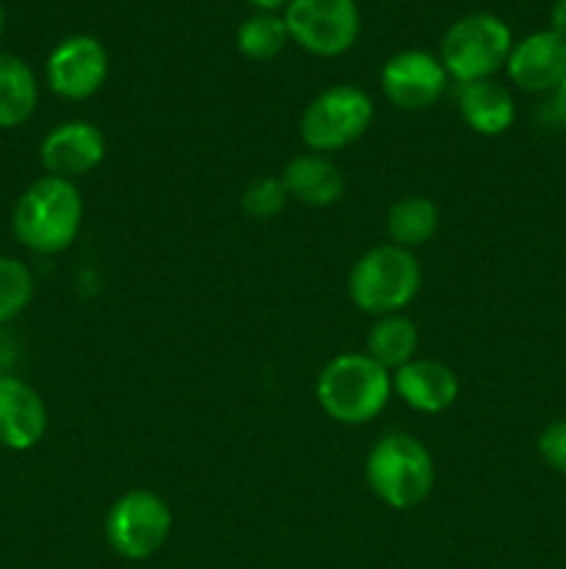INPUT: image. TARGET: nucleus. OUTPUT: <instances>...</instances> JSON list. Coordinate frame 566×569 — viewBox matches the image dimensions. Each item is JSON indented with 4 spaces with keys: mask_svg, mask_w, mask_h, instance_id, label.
I'll use <instances>...</instances> for the list:
<instances>
[{
    "mask_svg": "<svg viewBox=\"0 0 566 569\" xmlns=\"http://www.w3.org/2000/svg\"><path fill=\"white\" fill-rule=\"evenodd\" d=\"M83 226V198L75 181L44 176L20 194L11 228L22 248L55 256L70 248Z\"/></svg>",
    "mask_w": 566,
    "mask_h": 569,
    "instance_id": "f257e3e1",
    "label": "nucleus"
},
{
    "mask_svg": "<svg viewBox=\"0 0 566 569\" xmlns=\"http://www.w3.org/2000/svg\"><path fill=\"white\" fill-rule=\"evenodd\" d=\"M392 392V372L366 353L336 356L316 378V403L342 426H364L375 420L386 409Z\"/></svg>",
    "mask_w": 566,
    "mask_h": 569,
    "instance_id": "f03ea898",
    "label": "nucleus"
},
{
    "mask_svg": "<svg viewBox=\"0 0 566 569\" xmlns=\"http://www.w3.org/2000/svg\"><path fill=\"white\" fill-rule=\"evenodd\" d=\"M436 481L433 456L408 433H386L366 456V483L388 509H414L431 495Z\"/></svg>",
    "mask_w": 566,
    "mask_h": 569,
    "instance_id": "7ed1b4c3",
    "label": "nucleus"
},
{
    "mask_svg": "<svg viewBox=\"0 0 566 569\" xmlns=\"http://www.w3.org/2000/svg\"><path fill=\"white\" fill-rule=\"evenodd\" d=\"M422 287V267L414 250L397 244H377L353 264L347 278L350 300L364 315H400Z\"/></svg>",
    "mask_w": 566,
    "mask_h": 569,
    "instance_id": "20e7f679",
    "label": "nucleus"
},
{
    "mask_svg": "<svg viewBox=\"0 0 566 569\" xmlns=\"http://www.w3.org/2000/svg\"><path fill=\"white\" fill-rule=\"evenodd\" d=\"M514 50V33L508 22L499 20L497 14H466L455 20L444 31L438 59L453 81L475 83L492 81L505 64Z\"/></svg>",
    "mask_w": 566,
    "mask_h": 569,
    "instance_id": "39448f33",
    "label": "nucleus"
},
{
    "mask_svg": "<svg viewBox=\"0 0 566 569\" xmlns=\"http://www.w3.org/2000/svg\"><path fill=\"white\" fill-rule=\"evenodd\" d=\"M375 120V103L353 83L327 87L305 106L300 117V137L311 153H333L358 142Z\"/></svg>",
    "mask_w": 566,
    "mask_h": 569,
    "instance_id": "423d86ee",
    "label": "nucleus"
},
{
    "mask_svg": "<svg viewBox=\"0 0 566 569\" xmlns=\"http://www.w3.org/2000/svg\"><path fill=\"white\" fill-rule=\"evenodd\" d=\"M105 542L120 559L144 561L159 553L172 533V511L161 495L131 489L111 503L103 522Z\"/></svg>",
    "mask_w": 566,
    "mask_h": 569,
    "instance_id": "0eeeda50",
    "label": "nucleus"
},
{
    "mask_svg": "<svg viewBox=\"0 0 566 569\" xmlns=\"http://www.w3.org/2000/svg\"><path fill=\"white\" fill-rule=\"evenodd\" d=\"M283 20L289 39L320 59L347 53L361 33V11L355 0H289Z\"/></svg>",
    "mask_w": 566,
    "mask_h": 569,
    "instance_id": "6e6552de",
    "label": "nucleus"
},
{
    "mask_svg": "<svg viewBox=\"0 0 566 569\" xmlns=\"http://www.w3.org/2000/svg\"><path fill=\"white\" fill-rule=\"evenodd\" d=\"M48 87L64 100H89L109 78V50L92 33L67 37L50 50L44 64Z\"/></svg>",
    "mask_w": 566,
    "mask_h": 569,
    "instance_id": "1a4fd4ad",
    "label": "nucleus"
},
{
    "mask_svg": "<svg viewBox=\"0 0 566 569\" xmlns=\"http://www.w3.org/2000/svg\"><path fill=\"white\" fill-rule=\"evenodd\" d=\"M449 76L442 59L427 50H400L383 64L381 89L394 109L425 111L447 92Z\"/></svg>",
    "mask_w": 566,
    "mask_h": 569,
    "instance_id": "9d476101",
    "label": "nucleus"
},
{
    "mask_svg": "<svg viewBox=\"0 0 566 569\" xmlns=\"http://www.w3.org/2000/svg\"><path fill=\"white\" fill-rule=\"evenodd\" d=\"M39 159L48 176L75 181L103 164L105 137L98 126L87 120L61 122L42 139Z\"/></svg>",
    "mask_w": 566,
    "mask_h": 569,
    "instance_id": "9b49d317",
    "label": "nucleus"
},
{
    "mask_svg": "<svg viewBox=\"0 0 566 569\" xmlns=\"http://www.w3.org/2000/svg\"><path fill=\"white\" fill-rule=\"evenodd\" d=\"M505 70L525 92H555V87L566 78V39L549 28L519 39L514 42Z\"/></svg>",
    "mask_w": 566,
    "mask_h": 569,
    "instance_id": "f8f14e48",
    "label": "nucleus"
},
{
    "mask_svg": "<svg viewBox=\"0 0 566 569\" xmlns=\"http://www.w3.org/2000/svg\"><path fill=\"white\" fill-rule=\"evenodd\" d=\"M48 431V409L37 389L17 376L0 378V445L9 450H31Z\"/></svg>",
    "mask_w": 566,
    "mask_h": 569,
    "instance_id": "ddd939ff",
    "label": "nucleus"
},
{
    "mask_svg": "<svg viewBox=\"0 0 566 569\" xmlns=\"http://www.w3.org/2000/svg\"><path fill=\"white\" fill-rule=\"evenodd\" d=\"M392 387L408 409L422 415H442L458 400L461 392L458 376L444 361L420 359V356L392 372Z\"/></svg>",
    "mask_w": 566,
    "mask_h": 569,
    "instance_id": "4468645a",
    "label": "nucleus"
},
{
    "mask_svg": "<svg viewBox=\"0 0 566 569\" xmlns=\"http://www.w3.org/2000/svg\"><path fill=\"white\" fill-rule=\"evenodd\" d=\"M281 181L286 187L289 198L314 206V209H327V206L338 203L344 198V189H347L342 170L325 153L294 156L283 167Z\"/></svg>",
    "mask_w": 566,
    "mask_h": 569,
    "instance_id": "2eb2a0df",
    "label": "nucleus"
},
{
    "mask_svg": "<svg viewBox=\"0 0 566 569\" xmlns=\"http://www.w3.org/2000/svg\"><path fill=\"white\" fill-rule=\"evenodd\" d=\"M458 111L481 137H499L516 120V103L505 87L494 81L458 83Z\"/></svg>",
    "mask_w": 566,
    "mask_h": 569,
    "instance_id": "dca6fc26",
    "label": "nucleus"
},
{
    "mask_svg": "<svg viewBox=\"0 0 566 569\" xmlns=\"http://www.w3.org/2000/svg\"><path fill=\"white\" fill-rule=\"evenodd\" d=\"M416 348H420V331L416 322L405 315L377 317L366 337V356L388 372H397L400 367L414 361Z\"/></svg>",
    "mask_w": 566,
    "mask_h": 569,
    "instance_id": "f3484780",
    "label": "nucleus"
},
{
    "mask_svg": "<svg viewBox=\"0 0 566 569\" xmlns=\"http://www.w3.org/2000/svg\"><path fill=\"white\" fill-rule=\"evenodd\" d=\"M39 83L31 67L11 53H0V128H17L33 114Z\"/></svg>",
    "mask_w": 566,
    "mask_h": 569,
    "instance_id": "a211bd4d",
    "label": "nucleus"
},
{
    "mask_svg": "<svg viewBox=\"0 0 566 569\" xmlns=\"http://www.w3.org/2000/svg\"><path fill=\"white\" fill-rule=\"evenodd\" d=\"M438 231V206L422 194H405L386 214L388 242L414 250L431 242Z\"/></svg>",
    "mask_w": 566,
    "mask_h": 569,
    "instance_id": "6ab92c4d",
    "label": "nucleus"
},
{
    "mask_svg": "<svg viewBox=\"0 0 566 569\" xmlns=\"http://www.w3.org/2000/svg\"><path fill=\"white\" fill-rule=\"evenodd\" d=\"M292 42L283 14H270V11H255L253 17L239 26L236 48L244 59L272 61L283 53V48Z\"/></svg>",
    "mask_w": 566,
    "mask_h": 569,
    "instance_id": "aec40b11",
    "label": "nucleus"
},
{
    "mask_svg": "<svg viewBox=\"0 0 566 569\" xmlns=\"http://www.w3.org/2000/svg\"><path fill=\"white\" fill-rule=\"evenodd\" d=\"M33 298V276L20 259L0 256V326L28 309Z\"/></svg>",
    "mask_w": 566,
    "mask_h": 569,
    "instance_id": "412c9836",
    "label": "nucleus"
},
{
    "mask_svg": "<svg viewBox=\"0 0 566 569\" xmlns=\"http://www.w3.org/2000/svg\"><path fill=\"white\" fill-rule=\"evenodd\" d=\"M289 203V192L283 187L281 176L255 178L242 192V209L255 220H272L281 214Z\"/></svg>",
    "mask_w": 566,
    "mask_h": 569,
    "instance_id": "4be33fe9",
    "label": "nucleus"
},
{
    "mask_svg": "<svg viewBox=\"0 0 566 569\" xmlns=\"http://www.w3.org/2000/svg\"><path fill=\"white\" fill-rule=\"evenodd\" d=\"M538 456L549 470L566 476V417L544 428L538 437Z\"/></svg>",
    "mask_w": 566,
    "mask_h": 569,
    "instance_id": "5701e85b",
    "label": "nucleus"
},
{
    "mask_svg": "<svg viewBox=\"0 0 566 569\" xmlns=\"http://www.w3.org/2000/svg\"><path fill=\"white\" fill-rule=\"evenodd\" d=\"M17 353H20V348H17L14 337L0 326V378L11 376V370L17 365Z\"/></svg>",
    "mask_w": 566,
    "mask_h": 569,
    "instance_id": "b1692460",
    "label": "nucleus"
},
{
    "mask_svg": "<svg viewBox=\"0 0 566 569\" xmlns=\"http://www.w3.org/2000/svg\"><path fill=\"white\" fill-rule=\"evenodd\" d=\"M549 31L566 39V0H555L553 9H549Z\"/></svg>",
    "mask_w": 566,
    "mask_h": 569,
    "instance_id": "393cba45",
    "label": "nucleus"
},
{
    "mask_svg": "<svg viewBox=\"0 0 566 569\" xmlns=\"http://www.w3.org/2000/svg\"><path fill=\"white\" fill-rule=\"evenodd\" d=\"M553 114H555V120L564 122L566 126V78L558 83V87H555V92H553Z\"/></svg>",
    "mask_w": 566,
    "mask_h": 569,
    "instance_id": "a878e982",
    "label": "nucleus"
},
{
    "mask_svg": "<svg viewBox=\"0 0 566 569\" xmlns=\"http://www.w3.org/2000/svg\"><path fill=\"white\" fill-rule=\"evenodd\" d=\"M255 11H270V14H277L281 9H286L289 0H247Z\"/></svg>",
    "mask_w": 566,
    "mask_h": 569,
    "instance_id": "bb28decb",
    "label": "nucleus"
},
{
    "mask_svg": "<svg viewBox=\"0 0 566 569\" xmlns=\"http://www.w3.org/2000/svg\"><path fill=\"white\" fill-rule=\"evenodd\" d=\"M3 28H6V11H3V3H0V37H3Z\"/></svg>",
    "mask_w": 566,
    "mask_h": 569,
    "instance_id": "cd10ccee",
    "label": "nucleus"
}]
</instances>
